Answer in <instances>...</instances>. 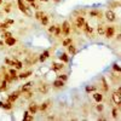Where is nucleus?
Listing matches in <instances>:
<instances>
[{
    "label": "nucleus",
    "instance_id": "nucleus-44",
    "mask_svg": "<svg viewBox=\"0 0 121 121\" xmlns=\"http://www.w3.org/2000/svg\"><path fill=\"white\" fill-rule=\"evenodd\" d=\"M12 34L10 33V32H5V30H3V33H1V38L3 39H6V38H9V36H11Z\"/></svg>",
    "mask_w": 121,
    "mask_h": 121
},
{
    "label": "nucleus",
    "instance_id": "nucleus-6",
    "mask_svg": "<svg viewBox=\"0 0 121 121\" xmlns=\"http://www.w3.org/2000/svg\"><path fill=\"white\" fill-rule=\"evenodd\" d=\"M99 84H100L99 86H100V88H102V92L107 93V92L110 91V85H109L108 80H107V76H104V75L99 76Z\"/></svg>",
    "mask_w": 121,
    "mask_h": 121
},
{
    "label": "nucleus",
    "instance_id": "nucleus-17",
    "mask_svg": "<svg viewBox=\"0 0 121 121\" xmlns=\"http://www.w3.org/2000/svg\"><path fill=\"white\" fill-rule=\"evenodd\" d=\"M4 44L6 45V46H9V47H13L16 44H17V39L15 38V36H9V38H6V39H4Z\"/></svg>",
    "mask_w": 121,
    "mask_h": 121
},
{
    "label": "nucleus",
    "instance_id": "nucleus-30",
    "mask_svg": "<svg viewBox=\"0 0 121 121\" xmlns=\"http://www.w3.org/2000/svg\"><path fill=\"white\" fill-rule=\"evenodd\" d=\"M12 58H13V62H15V68H16L17 70L23 69V62H22V60H19V59H18V58H16L15 56H13Z\"/></svg>",
    "mask_w": 121,
    "mask_h": 121
},
{
    "label": "nucleus",
    "instance_id": "nucleus-5",
    "mask_svg": "<svg viewBox=\"0 0 121 121\" xmlns=\"http://www.w3.org/2000/svg\"><path fill=\"white\" fill-rule=\"evenodd\" d=\"M17 6H18V9H19V11H21V12H23L28 17H32V13H30V7L26 5L24 0H17Z\"/></svg>",
    "mask_w": 121,
    "mask_h": 121
},
{
    "label": "nucleus",
    "instance_id": "nucleus-29",
    "mask_svg": "<svg viewBox=\"0 0 121 121\" xmlns=\"http://www.w3.org/2000/svg\"><path fill=\"white\" fill-rule=\"evenodd\" d=\"M39 21H40V23H41L43 27H47V26H48V22H50V17H48V15L45 13L41 18L39 19Z\"/></svg>",
    "mask_w": 121,
    "mask_h": 121
},
{
    "label": "nucleus",
    "instance_id": "nucleus-15",
    "mask_svg": "<svg viewBox=\"0 0 121 121\" xmlns=\"http://www.w3.org/2000/svg\"><path fill=\"white\" fill-rule=\"evenodd\" d=\"M109 78H110V80H112V84H120V80H121L120 73L113 72V70H112V73H110Z\"/></svg>",
    "mask_w": 121,
    "mask_h": 121
},
{
    "label": "nucleus",
    "instance_id": "nucleus-3",
    "mask_svg": "<svg viewBox=\"0 0 121 121\" xmlns=\"http://www.w3.org/2000/svg\"><path fill=\"white\" fill-rule=\"evenodd\" d=\"M116 26H108V27H105L104 28V38L105 39H108V40H112V39H114V36H115V34H116Z\"/></svg>",
    "mask_w": 121,
    "mask_h": 121
},
{
    "label": "nucleus",
    "instance_id": "nucleus-25",
    "mask_svg": "<svg viewBox=\"0 0 121 121\" xmlns=\"http://www.w3.org/2000/svg\"><path fill=\"white\" fill-rule=\"evenodd\" d=\"M1 78L5 80V81H7L9 84H11V82H13L12 81V79H11V75L9 74V72H6V69H1Z\"/></svg>",
    "mask_w": 121,
    "mask_h": 121
},
{
    "label": "nucleus",
    "instance_id": "nucleus-12",
    "mask_svg": "<svg viewBox=\"0 0 121 121\" xmlns=\"http://www.w3.org/2000/svg\"><path fill=\"white\" fill-rule=\"evenodd\" d=\"M85 23H86V18H85L84 16H76V17H75V23H74V26H75L78 29L81 30Z\"/></svg>",
    "mask_w": 121,
    "mask_h": 121
},
{
    "label": "nucleus",
    "instance_id": "nucleus-38",
    "mask_svg": "<svg viewBox=\"0 0 121 121\" xmlns=\"http://www.w3.org/2000/svg\"><path fill=\"white\" fill-rule=\"evenodd\" d=\"M104 26L103 24H98V27H97V34H98V36H102L103 34H104Z\"/></svg>",
    "mask_w": 121,
    "mask_h": 121
},
{
    "label": "nucleus",
    "instance_id": "nucleus-48",
    "mask_svg": "<svg viewBox=\"0 0 121 121\" xmlns=\"http://www.w3.org/2000/svg\"><path fill=\"white\" fill-rule=\"evenodd\" d=\"M56 119V115H47V120H55Z\"/></svg>",
    "mask_w": 121,
    "mask_h": 121
},
{
    "label": "nucleus",
    "instance_id": "nucleus-22",
    "mask_svg": "<svg viewBox=\"0 0 121 121\" xmlns=\"http://www.w3.org/2000/svg\"><path fill=\"white\" fill-rule=\"evenodd\" d=\"M110 114H112V117L114 120H119L120 119V108H117L116 105L112 107V112H110Z\"/></svg>",
    "mask_w": 121,
    "mask_h": 121
},
{
    "label": "nucleus",
    "instance_id": "nucleus-57",
    "mask_svg": "<svg viewBox=\"0 0 121 121\" xmlns=\"http://www.w3.org/2000/svg\"><path fill=\"white\" fill-rule=\"evenodd\" d=\"M1 105H3V102H0V108H1Z\"/></svg>",
    "mask_w": 121,
    "mask_h": 121
},
{
    "label": "nucleus",
    "instance_id": "nucleus-31",
    "mask_svg": "<svg viewBox=\"0 0 121 121\" xmlns=\"http://www.w3.org/2000/svg\"><path fill=\"white\" fill-rule=\"evenodd\" d=\"M97 88H98V86L97 85H87L86 87H85V91H86V93H93V92H96L97 91Z\"/></svg>",
    "mask_w": 121,
    "mask_h": 121
},
{
    "label": "nucleus",
    "instance_id": "nucleus-18",
    "mask_svg": "<svg viewBox=\"0 0 121 121\" xmlns=\"http://www.w3.org/2000/svg\"><path fill=\"white\" fill-rule=\"evenodd\" d=\"M67 53L69 56H75L78 53V47H76V45L74 43H72L70 45L67 46Z\"/></svg>",
    "mask_w": 121,
    "mask_h": 121
},
{
    "label": "nucleus",
    "instance_id": "nucleus-51",
    "mask_svg": "<svg viewBox=\"0 0 121 121\" xmlns=\"http://www.w3.org/2000/svg\"><path fill=\"white\" fill-rule=\"evenodd\" d=\"M52 1H53L55 4H58V3H60V1H62V0H52Z\"/></svg>",
    "mask_w": 121,
    "mask_h": 121
},
{
    "label": "nucleus",
    "instance_id": "nucleus-33",
    "mask_svg": "<svg viewBox=\"0 0 121 121\" xmlns=\"http://www.w3.org/2000/svg\"><path fill=\"white\" fill-rule=\"evenodd\" d=\"M120 7V1L119 0H112V3L109 4V9L114 10V9H119Z\"/></svg>",
    "mask_w": 121,
    "mask_h": 121
},
{
    "label": "nucleus",
    "instance_id": "nucleus-39",
    "mask_svg": "<svg viewBox=\"0 0 121 121\" xmlns=\"http://www.w3.org/2000/svg\"><path fill=\"white\" fill-rule=\"evenodd\" d=\"M57 79H60V80H63V81H68V79H69V74L68 73H62V74H58L57 75Z\"/></svg>",
    "mask_w": 121,
    "mask_h": 121
},
{
    "label": "nucleus",
    "instance_id": "nucleus-54",
    "mask_svg": "<svg viewBox=\"0 0 121 121\" xmlns=\"http://www.w3.org/2000/svg\"><path fill=\"white\" fill-rule=\"evenodd\" d=\"M40 1H44V3H47V1H48V0H40Z\"/></svg>",
    "mask_w": 121,
    "mask_h": 121
},
{
    "label": "nucleus",
    "instance_id": "nucleus-24",
    "mask_svg": "<svg viewBox=\"0 0 121 121\" xmlns=\"http://www.w3.org/2000/svg\"><path fill=\"white\" fill-rule=\"evenodd\" d=\"M30 75H33V70L32 69H28L26 70V72H22V73H19L18 74V79L19 80H23V79H28Z\"/></svg>",
    "mask_w": 121,
    "mask_h": 121
},
{
    "label": "nucleus",
    "instance_id": "nucleus-55",
    "mask_svg": "<svg viewBox=\"0 0 121 121\" xmlns=\"http://www.w3.org/2000/svg\"><path fill=\"white\" fill-rule=\"evenodd\" d=\"M0 82H1V72H0Z\"/></svg>",
    "mask_w": 121,
    "mask_h": 121
},
{
    "label": "nucleus",
    "instance_id": "nucleus-32",
    "mask_svg": "<svg viewBox=\"0 0 121 121\" xmlns=\"http://www.w3.org/2000/svg\"><path fill=\"white\" fill-rule=\"evenodd\" d=\"M22 96H23V98H24L26 100H29V99H32V98L34 97V92L29 90V91H27V92H23Z\"/></svg>",
    "mask_w": 121,
    "mask_h": 121
},
{
    "label": "nucleus",
    "instance_id": "nucleus-11",
    "mask_svg": "<svg viewBox=\"0 0 121 121\" xmlns=\"http://www.w3.org/2000/svg\"><path fill=\"white\" fill-rule=\"evenodd\" d=\"M50 55H51V51H50V50H44V51L39 55L38 60H39L40 63H45L46 60L50 58Z\"/></svg>",
    "mask_w": 121,
    "mask_h": 121
},
{
    "label": "nucleus",
    "instance_id": "nucleus-42",
    "mask_svg": "<svg viewBox=\"0 0 121 121\" xmlns=\"http://www.w3.org/2000/svg\"><path fill=\"white\" fill-rule=\"evenodd\" d=\"M4 12H5V13H10V12H11V4H10V3H6V4H5V6H4Z\"/></svg>",
    "mask_w": 121,
    "mask_h": 121
},
{
    "label": "nucleus",
    "instance_id": "nucleus-50",
    "mask_svg": "<svg viewBox=\"0 0 121 121\" xmlns=\"http://www.w3.org/2000/svg\"><path fill=\"white\" fill-rule=\"evenodd\" d=\"M115 36H116V41H120V36H121V34L117 33V34H115Z\"/></svg>",
    "mask_w": 121,
    "mask_h": 121
},
{
    "label": "nucleus",
    "instance_id": "nucleus-20",
    "mask_svg": "<svg viewBox=\"0 0 121 121\" xmlns=\"http://www.w3.org/2000/svg\"><path fill=\"white\" fill-rule=\"evenodd\" d=\"M38 62V58H34L32 56H27V58L24 59V63L27 67H32V65H35V63Z\"/></svg>",
    "mask_w": 121,
    "mask_h": 121
},
{
    "label": "nucleus",
    "instance_id": "nucleus-23",
    "mask_svg": "<svg viewBox=\"0 0 121 121\" xmlns=\"http://www.w3.org/2000/svg\"><path fill=\"white\" fill-rule=\"evenodd\" d=\"M9 74L11 75V79H12V81H18V72H17V69L16 68H13V67H11L9 69Z\"/></svg>",
    "mask_w": 121,
    "mask_h": 121
},
{
    "label": "nucleus",
    "instance_id": "nucleus-28",
    "mask_svg": "<svg viewBox=\"0 0 121 121\" xmlns=\"http://www.w3.org/2000/svg\"><path fill=\"white\" fill-rule=\"evenodd\" d=\"M1 108L4 109V110H12L13 109V103H11L10 100H5V102H3V105H1Z\"/></svg>",
    "mask_w": 121,
    "mask_h": 121
},
{
    "label": "nucleus",
    "instance_id": "nucleus-13",
    "mask_svg": "<svg viewBox=\"0 0 121 121\" xmlns=\"http://www.w3.org/2000/svg\"><path fill=\"white\" fill-rule=\"evenodd\" d=\"M65 64L63 62H52L51 64V70H53L55 73H59L60 70H63Z\"/></svg>",
    "mask_w": 121,
    "mask_h": 121
},
{
    "label": "nucleus",
    "instance_id": "nucleus-14",
    "mask_svg": "<svg viewBox=\"0 0 121 121\" xmlns=\"http://www.w3.org/2000/svg\"><path fill=\"white\" fill-rule=\"evenodd\" d=\"M28 112L32 114V115H35V114L39 112V103H36L35 100H34V102L32 100V102H30V104L28 105Z\"/></svg>",
    "mask_w": 121,
    "mask_h": 121
},
{
    "label": "nucleus",
    "instance_id": "nucleus-35",
    "mask_svg": "<svg viewBox=\"0 0 121 121\" xmlns=\"http://www.w3.org/2000/svg\"><path fill=\"white\" fill-rule=\"evenodd\" d=\"M7 88H9V82L3 79L1 82H0V92H4V91H6Z\"/></svg>",
    "mask_w": 121,
    "mask_h": 121
},
{
    "label": "nucleus",
    "instance_id": "nucleus-34",
    "mask_svg": "<svg viewBox=\"0 0 121 121\" xmlns=\"http://www.w3.org/2000/svg\"><path fill=\"white\" fill-rule=\"evenodd\" d=\"M87 11L88 10H86V9H79V10H76V11L74 12V15L75 16H86L87 15Z\"/></svg>",
    "mask_w": 121,
    "mask_h": 121
},
{
    "label": "nucleus",
    "instance_id": "nucleus-27",
    "mask_svg": "<svg viewBox=\"0 0 121 121\" xmlns=\"http://www.w3.org/2000/svg\"><path fill=\"white\" fill-rule=\"evenodd\" d=\"M72 43H74V39L73 38H70V36H65V38H63V40H62V46L63 47H67L68 45H70Z\"/></svg>",
    "mask_w": 121,
    "mask_h": 121
},
{
    "label": "nucleus",
    "instance_id": "nucleus-4",
    "mask_svg": "<svg viewBox=\"0 0 121 121\" xmlns=\"http://www.w3.org/2000/svg\"><path fill=\"white\" fill-rule=\"evenodd\" d=\"M82 32H84V34L87 36V38H90V39H95L96 36H95V29H93V27H91L90 26V23H87V21H86V23L84 24V27H82Z\"/></svg>",
    "mask_w": 121,
    "mask_h": 121
},
{
    "label": "nucleus",
    "instance_id": "nucleus-37",
    "mask_svg": "<svg viewBox=\"0 0 121 121\" xmlns=\"http://www.w3.org/2000/svg\"><path fill=\"white\" fill-rule=\"evenodd\" d=\"M44 15H45V12L43 11V10H36V11H35V13H34V18L39 21V19L41 18Z\"/></svg>",
    "mask_w": 121,
    "mask_h": 121
},
{
    "label": "nucleus",
    "instance_id": "nucleus-10",
    "mask_svg": "<svg viewBox=\"0 0 121 121\" xmlns=\"http://www.w3.org/2000/svg\"><path fill=\"white\" fill-rule=\"evenodd\" d=\"M22 96V91L21 90H16V91H13V92L12 93H10L9 96H7V100H10V102H11V103H15L16 102V100L19 98V97H21Z\"/></svg>",
    "mask_w": 121,
    "mask_h": 121
},
{
    "label": "nucleus",
    "instance_id": "nucleus-36",
    "mask_svg": "<svg viewBox=\"0 0 121 121\" xmlns=\"http://www.w3.org/2000/svg\"><path fill=\"white\" fill-rule=\"evenodd\" d=\"M53 36L55 38H60V24H56V28L53 30Z\"/></svg>",
    "mask_w": 121,
    "mask_h": 121
},
{
    "label": "nucleus",
    "instance_id": "nucleus-21",
    "mask_svg": "<svg viewBox=\"0 0 121 121\" xmlns=\"http://www.w3.org/2000/svg\"><path fill=\"white\" fill-rule=\"evenodd\" d=\"M92 98L95 99L96 103H102L103 99H104V96H103L102 92H97V91H96V92L92 93Z\"/></svg>",
    "mask_w": 121,
    "mask_h": 121
},
{
    "label": "nucleus",
    "instance_id": "nucleus-40",
    "mask_svg": "<svg viewBox=\"0 0 121 121\" xmlns=\"http://www.w3.org/2000/svg\"><path fill=\"white\" fill-rule=\"evenodd\" d=\"M96 112L98 114H102L104 112V104H100V103H97L96 104Z\"/></svg>",
    "mask_w": 121,
    "mask_h": 121
},
{
    "label": "nucleus",
    "instance_id": "nucleus-19",
    "mask_svg": "<svg viewBox=\"0 0 121 121\" xmlns=\"http://www.w3.org/2000/svg\"><path fill=\"white\" fill-rule=\"evenodd\" d=\"M65 86V81H63V80H60V79H56L53 80V82H52V87L55 90H60V88H63Z\"/></svg>",
    "mask_w": 121,
    "mask_h": 121
},
{
    "label": "nucleus",
    "instance_id": "nucleus-43",
    "mask_svg": "<svg viewBox=\"0 0 121 121\" xmlns=\"http://www.w3.org/2000/svg\"><path fill=\"white\" fill-rule=\"evenodd\" d=\"M112 70H113V72H117V73H121V68L119 67V64H117V63H114V65L112 67Z\"/></svg>",
    "mask_w": 121,
    "mask_h": 121
},
{
    "label": "nucleus",
    "instance_id": "nucleus-56",
    "mask_svg": "<svg viewBox=\"0 0 121 121\" xmlns=\"http://www.w3.org/2000/svg\"><path fill=\"white\" fill-rule=\"evenodd\" d=\"M3 1H4V0H0V5H1V4H3Z\"/></svg>",
    "mask_w": 121,
    "mask_h": 121
},
{
    "label": "nucleus",
    "instance_id": "nucleus-49",
    "mask_svg": "<svg viewBox=\"0 0 121 121\" xmlns=\"http://www.w3.org/2000/svg\"><path fill=\"white\" fill-rule=\"evenodd\" d=\"M97 120H107V117H105L104 115H99V116L97 117Z\"/></svg>",
    "mask_w": 121,
    "mask_h": 121
},
{
    "label": "nucleus",
    "instance_id": "nucleus-41",
    "mask_svg": "<svg viewBox=\"0 0 121 121\" xmlns=\"http://www.w3.org/2000/svg\"><path fill=\"white\" fill-rule=\"evenodd\" d=\"M29 7H30V9H34L35 11H36V10H41V6H40V4H38L36 1L29 3Z\"/></svg>",
    "mask_w": 121,
    "mask_h": 121
},
{
    "label": "nucleus",
    "instance_id": "nucleus-1",
    "mask_svg": "<svg viewBox=\"0 0 121 121\" xmlns=\"http://www.w3.org/2000/svg\"><path fill=\"white\" fill-rule=\"evenodd\" d=\"M112 102L114 103V105H116L117 108L121 107V92H120V86H117V88L112 91Z\"/></svg>",
    "mask_w": 121,
    "mask_h": 121
},
{
    "label": "nucleus",
    "instance_id": "nucleus-2",
    "mask_svg": "<svg viewBox=\"0 0 121 121\" xmlns=\"http://www.w3.org/2000/svg\"><path fill=\"white\" fill-rule=\"evenodd\" d=\"M70 33H72V26H70L69 21H63L62 24H60V35L63 38L69 36Z\"/></svg>",
    "mask_w": 121,
    "mask_h": 121
},
{
    "label": "nucleus",
    "instance_id": "nucleus-47",
    "mask_svg": "<svg viewBox=\"0 0 121 121\" xmlns=\"http://www.w3.org/2000/svg\"><path fill=\"white\" fill-rule=\"evenodd\" d=\"M29 112H28V110H26V112H24V115H23V120H27L28 119V116H29Z\"/></svg>",
    "mask_w": 121,
    "mask_h": 121
},
{
    "label": "nucleus",
    "instance_id": "nucleus-52",
    "mask_svg": "<svg viewBox=\"0 0 121 121\" xmlns=\"http://www.w3.org/2000/svg\"><path fill=\"white\" fill-rule=\"evenodd\" d=\"M24 1H27V3H33V1H36V0H24Z\"/></svg>",
    "mask_w": 121,
    "mask_h": 121
},
{
    "label": "nucleus",
    "instance_id": "nucleus-16",
    "mask_svg": "<svg viewBox=\"0 0 121 121\" xmlns=\"http://www.w3.org/2000/svg\"><path fill=\"white\" fill-rule=\"evenodd\" d=\"M87 13L90 15V17L98 18V19H100L102 16H103V12L100 11V10H98V9H93V10H91V11H87Z\"/></svg>",
    "mask_w": 121,
    "mask_h": 121
},
{
    "label": "nucleus",
    "instance_id": "nucleus-9",
    "mask_svg": "<svg viewBox=\"0 0 121 121\" xmlns=\"http://www.w3.org/2000/svg\"><path fill=\"white\" fill-rule=\"evenodd\" d=\"M38 92L40 95H43V96L48 95V92H50V85L46 84L45 81H41V82H40V85L38 86Z\"/></svg>",
    "mask_w": 121,
    "mask_h": 121
},
{
    "label": "nucleus",
    "instance_id": "nucleus-8",
    "mask_svg": "<svg viewBox=\"0 0 121 121\" xmlns=\"http://www.w3.org/2000/svg\"><path fill=\"white\" fill-rule=\"evenodd\" d=\"M52 107V99H46L43 103L39 104V112H41L43 114H46L47 110Z\"/></svg>",
    "mask_w": 121,
    "mask_h": 121
},
{
    "label": "nucleus",
    "instance_id": "nucleus-46",
    "mask_svg": "<svg viewBox=\"0 0 121 121\" xmlns=\"http://www.w3.org/2000/svg\"><path fill=\"white\" fill-rule=\"evenodd\" d=\"M5 22H6L9 26H12V24H15V21H13V19H10V18H6V19H5Z\"/></svg>",
    "mask_w": 121,
    "mask_h": 121
},
{
    "label": "nucleus",
    "instance_id": "nucleus-7",
    "mask_svg": "<svg viewBox=\"0 0 121 121\" xmlns=\"http://www.w3.org/2000/svg\"><path fill=\"white\" fill-rule=\"evenodd\" d=\"M104 17H105V19L108 22H110V23H114V22H116V19H117V15H116V12L114 11V10H107V11L104 12Z\"/></svg>",
    "mask_w": 121,
    "mask_h": 121
},
{
    "label": "nucleus",
    "instance_id": "nucleus-45",
    "mask_svg": "<svg viewBox=\"0 0 121 121\" xmlns=\"http://www.w3.org/2000/svg\"><path fill=\"white\" fill-rule=\"evenodd\" d=\"M55 28H56V24H51L48 27V29H47V32L50 33V34H53V30H55Z\"/></svg>",
    "mask_w": 121,
    "mask_h": 121
},
{
    "label": "nucleus",
    "instance_id": "nucleus-53",
    "mask_svg": "<svg viewBox=\"0 0 121 121\" xmlns=\"http://www.w3.org/2000/svg\"><path fill=\"white\" fill-rule=\"evenodd\" d=\"M5 44H4V41H0V46H4Z\"/></svg>",
    "mask_w": 121,
    "mask_h": 121
},
{
    "label": "nucleus",
    "instance_id": "nucleus-26",
    "mask_svg": "<svg viewBox=\"0 0 121 121\" xmlns=\"http://www.w3.org/2000/svg\"><path fill=\"white\" fill-rule=\"evenodd\" d=\"M58 59L60 60V62H63L64 64H67V63H69V60H70V58H69V55L67 53V52H62L59 56H58Z\"/></svg>",
    "mask_w": 121,
    "mask_h": 121
}]
</instances>
